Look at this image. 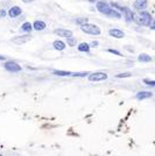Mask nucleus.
Returning a JSON list of instances; mask_svg holds the SVG:
<instances>
[{
    "instance_id": "obj_5",
    "label": "nucleus",
    "mask_w": 155,
    "mask_h": 156,
    "mask_svg": "<svg viewBox=\"0 0 155 156\" xmlns=\"http://www.w3.org/2000/svg\"><path fill=\"white\" fill-rule=\"evenodd\" d=\"M96 8H97V11H98V12H100L102 14H105V15L109 14V12L112 9V7H111V6L107 4V2H106V1H102V0L97 2Z\"/></svg>"
},
{
    "instance_id": "obj_19",
    "label": "nucleus",
    "mask_w": 155,
    "mask_h": 156,
    "mask_svg": "<svg viewBox=\"0 0 155 156\" xmlns=\"http://www.w3.org/2000/svg\"><path fill=\"white\" fill-rule=\"evenodd\" d=\"M52 74L56 75V76H61V77H66V76H71L72 72H69V71H63V70H54Z\"/></svg>"
},
{
    "instance_id": "obj_17",
    "label": "nucleus",
    "mask_w": 155,
    "mask_h": 156,
    "mask_svg": "<svg viewBox=\"0 0 155 156\" xmlns=\"http://www.w3.org/2000/svg\"><path fill=\"white\" fill-rule=\"evenodd\" d=\"M138 61H139V62H142V63H148V62H152L153 58H152L149 55H147V54H140V55L138 56Z\"/></svg>"
},
{
    "instance_id": "obj_30",
    "label": "nucleus",
    "mask_w": 155,
    "mask_h": 156,
    "mask_svg": "<svg viewBox=\"0 0 155 156\" xmlns=\"http://www.w3.org/2000/svg\"><path fill=\"white\" fill-rule=\"evenodd\" d=\"M6 58H5V56H0V61H5Z\"/></svg>"
},
{
    "instance_id": "obj_2",
    "label": "nucleus",
    "mask_w": 155,
    "mask_h": 156,
    "mask_svg": "<svg viewBox=\"0 0 155 156\" xmlns=\"http://www.w3.org/2000/svg\"><path fill=\"white\" fill-rule=\"evenodd\" d=\"M109 78V76L106 72H102V71H97V72H92L89 74L88 79L90 82H104Z\"/></svg>"
},
{
    "instance_id": "obj_29",
    "label": "nucleus",
    "mask_w": 155,
    "mask_h": 156,
    "mask_svg": "<svg viewBox=\"0 0 155 156\" xmlns=\"http://www.w3.org/2000/svg\"><path fill=\"white\" fill-rule=\"evenodd\" d=\"M22 1H23L25 4H29V2H33L34 0H22Z\"/></svg>"
},
{
    "instance_id": "obj_26",
    "label": "nucleus",
    "mask_w": 155,
    "mask_h": 156,
    "mask_svg": "<svg viewBox=\"0 0 155 156\" xmlns=\"http://www.w3.org/2000/svg\"><path fill=\"white\" fill-rule=\"evenodd\" d=\"M7 12L5 11V9H0V19H4V18H6L7 16Z\"/></svg>"
},
{
    "instance_id": "obj_4",
    "label": "nucleus",
    "mask_w": 155,
    "mask_h": 156,
    "mask_svg": "<svg viewBox=\"0 0 155 156\" xmlns=\"http://www.w3.org/2000/svg\"><path fill=\"white\" fill-rule=\"evenodd\" d=\"M5 70H7L8 72H20L22 70V68L20 64H18L14 61H8L4 64Z\"/></svg>"
},
{
    "instance_id": "obj_31",
    "label": "nucleus",
    "mask_w": 155,
    "mask_h": 156,
    "mask_svg": "<svg viewBox=\"0 0 155 156\" xmlns=\"http://www.w3.org/2000/svg\"><path fill=\"white\" fill-rule=\"evenodd\" d=\"M0 156H2V155H0Z\"/></svg>"
},
{
    "instance_id": "obj_1",
    "label": "nucleus",
    "mask_w": 155,
    "mask_h": 156,
    "mask_svg": "<svg viewBox=\"0 0 155 156\" xmlns=\"http://www.w3.org/2000/svg\"><path fill=\"white\" fill-rule=\"evenodd\" d=\"M82 32H84L85 34H89V35H100L102 30L100 28L97 26V25H93V23H84L81 26Z\"/></svg>"
},
{
    "instance_id": "obj_22",
    "label": "nucleus",
    "mask_w": 155,
    "mask_h": 156,
    "mask_svg": "<svg viewBox=\"0 0 155 156\" xmlns=\"http://www.w3.org/2000/svg\"><path fill=\"white\" fill-rule=\"evenodd\" d=\"M71 76L72 77H88L89 72H72Z\"/></svg>"
},
{
    "instance_id": "obj_21",
    "label": "nucleus",
    "mask_w": 155,
    "mask_h": 156,
    "mask_svg": "<svg viewBox=\"0 0 155 156\" xmlns=\"http://www.w3.org/2000/svg\"><path fill=\"white\" fill-rule=\"evenodd\" d=\"M66 43L70 45V47H74V45H76L77 41H76V38H74V37H69V38H66Z\"/></svg>"
},
{
    "instance_id": "obj_23",
    "label": "nucleus",
    "mask_w": 155,
    "mask_h": 156,
    "mask_svg": "<svg viewBox=\"0 0 155 156\" xmlns=\"http://www.w3.org/2000/svg\"><path fill=\"white\" fill-rule=\"evenodd\" d=\"M132 74L131 72H124V74H118L116 76V78H127V77H131Z\"/></svg>"
},
{
    "instance_id": "obj_7",
    "label": "nucleus",
    "mask_w": 155,
    "mask_h": 156,
    "mask_svg": "<svg viewBox=\"0 0 155 156\" xmlns=\"http://www.w3.org/2000/svg\"><path fill=\"white\" fill-rule=\"evenodd\" d=\"M54 33L56 35H59V37H66V38H69V37H72V32L71 30L64 29V28H59V29H55Z\"/></svg>"
},
{
    "instance_id": "obj_12",
    "label": "nucleus",
    "mask_w": 155,
    "mask_h": 156,
    "mask_svg": "<svg viewBox=\"0 0 155 156\" xmlns=\"http://www.w3.org/2000/svg\"><path fill=\"white\" fill-rule=\"evenodd\" d=\"M30 40L29 35H23V36H15L12 38V42L14 43H18V45H22V43H26L27 41Z\"/></svg>"
},
{
    "instance_id": "obj_20",
    "label": "nucleus",
    "mask_w": 155,
    "mask_h": 156,
    "mask_svg": "<svg viewBox=\"0 0 155 156\" xmlns=\"http://www.w3.org/2000/svg\"><path fill=\"white\" fill-rule=\"evenodd\" d=\"M88 21H89L88 18H77V19L75 20V23L82 26V25H84V23H88Z\"/></svg>"
},
{
    "instance_id": "obj_10",
    "label": "nucleus",
    "mask_w": 155,
    "mask_h": 156,
    "mask_svg": "<svg viewBox=\"0 0 155 156\" xmlns=\"http://www.w3.org/2000/svg\"><path fill=\"white\" fill-rule=\"evenodd\" d=\"M109 34L112 37H114V38H123V37H125V33L123 30L118 29V28H112V29H110L109 30Z\"/></svg>"
},
{
    "instance_id": "obj_13",
    "label": "nucleus",
    "mask_w": 155,
    "mask_h": 156,
    "mask_svg": "<svg viewBox=\"0 0 155 156\" xmlns=\"http://www.w3.org/2000/svg\"><path fill=\"white\" fill-rule=\"evenodd\" d=\"M45 27H47V25L42 20H36L35 22L33 23V29L36 30V32H41V30L45 29Z\"/></svg>"
},
{
    "instance_id": "obj_6",
    "label": "nucleus",
    "mask_w": 155,
    "mask_h": 156,
    "mask_svg": "<svg viewBox=\"0 0 155 156\" xmlns=\"http://www.w3.org/2000/svg\"><path fill=\"white\" fill-rule=\"evenodd\" d=\"M7 14L9 18L15 19V18H18V16H20V15L22 14V9L21 7H19V6H13V7H11L8 9Z\"/></svg>"
},
{
    "instance_id": "obj_24",
    "label": "nucleus",
    "mask_w": 155,
    "mask_h": 156,
    "mask_svg": "<svg viewBox=\"0 0 155 156\" xmlns=\"http://www.w3.org/2000/svg\"><path fill=\"white\" fill-rule=\"evenodd\" d=\"M106 51L111 52V54H114V55H117V56H123V54L118 50H116V49H106Z\"/></svg>"
},
{
    "instance_id": "obj_18",
    "label": "nucleus",
    "mask_w": 155,
    "mask_h": 156,
    "mask_svg": "<svg viewBox=\"0 0 155 156\" xmlns=\"http://www.w3.org/2000/svg\"><path fill=\"white\" fill-rule=\"evenodd\" d=\"M106 16H109L111 19H120L121 18V13L118 12L117 9H114V8H112L110 12H109V14L106 15Z\"/></svg>"
},
{
    "instance_id": "obj_3",
    "label": "nucleus",
    "mask_w": 155,
    "mask_h": 156,
    "mask_svg": "<svg viewBox=\"0 0 155 156\" xmlns=\"http://www.w3.org/2000/svg\"><path fill=\"white\" fill-rule=\"evenodd\" d=\"M152 20H153V18H152V15L149 14L148 12H146V11H140V13H139V19H138V22L140 23V25L149 27Z\"/></svg>"
},
{
    "instance_id": "obj_14",
    "label": "nucleus",
    "mask_w": 155,
    "mask_h": 156,
    "mask_svg": "<svg viewBox=\"0 0 155 156\" xmlns=\"http://www.w3.org/2000/svg\"><path fill=\"white\" fill-rule=\"evenodd\" d=\"M20 30H21L22 33H25V34H29L30 32L33 30V25L30 22H23L21 25V27H20Z\"/></svg>"
},
{
    "instance_id": "obj_11",
    "label": "nucleus",
    "mask_w": 155,
    "mask_h": 156,
    "mask_svg": "<svg viewBox=\"0 0 155 156\" xmlns=\"http://www.w3.org/2000/svg\"><path fill=\"white\" fill-rule=\"evenodd\" d=\"M150 97H153V93L150 91H140L135 95V98L138 100H145V99H148Z\"/></svg>"
},
{
    "instance_id": "obj_9",
    "label": "nucleus",
    "mask_w": 155,
    "mask_h": 156,
    "mask_svg": "<svg viewBox=\"0 0 155 156\" xmlns=\"http://www.w3.org/2000/svg\"><path fill=\"white\" fill-rule=\"evenodd\" d=\"M119 9L124 12L127 22H132V21H134V13H133L131 9H128V8H126V7H120Z\"/></svg>"
},
{
    "instance_id": "obj_28",
    "label": "nucleus",
    "mask_w": 155,
    "mask_h": 156,
    "mask_svg": "<svg viewBox=\"0 0 155 156\" xmlns=\"http://www.w3.org/2000/svg\"><path fill=\"white\" fill-rule=\"evenodd\" d=\"M98 45H99V42H98V41H92V42H91V45H90V47H97Z\"/></svg>"
},
{
    "instance_id": "obj_16",
    "label": "nucleus",
    "mask_w": 155,
    "mask_h": 156,
    "mask_svg": "<svg viewBox=\"0 0 155 156\" xmlns=\"http://www.w3.org/2000/svg\"><path fill=\"white\" fill-rule=\"evenodd\" d=\"M90 48H91L90 45L86 43V42H82V43H79L78 47H77L78 51H81V52H89L90 51Z\"/></svg>"
},
{
    "instance_id": "obj_25",
    "label": "nucleus",
    "mask_w": 155,
    "mask_h": 156,
    "mask_svg": "<svg viewBox=\"0 0 155 156\" xmlns=\"http://www.w3.org/2000/svg\"><path fill=\"white\" fill-rule=\"evenodd\" d=\"M143 83L148 85V86H155V81H150V79H143Z\"/></svg>"
},
{
    "instance_id": "obj_8",
    "label": "nucleus",
    "mask_w": 155,
    "mask_h": 156,
    "mask_svg": "<svg viewBox=\"0 0 155 156\" xmlns=\"http://www.w3.org/2000/svg\"><path fill=\"white\" fill-rule=\"evenodd\" d=\"M147 5H148L147 0H135V2H134L133 6H134L135 9H138L140 12V11H145L147 8Z\"/></svg>"
},
{
    "instance_id": "obj_27",
    "label": "nucleus",
    "mask_w": 155,
    "mask_h": 156,
    "mask_svg": "<svg viewBox=\"0 0 155 156\" xmlns=\"http://www.w3.org/2000/svg\"><path fill=\"white\" fill-rule=\"evenodd\" d=\"M149 28H150V29H154L155 30V20H154V19L152 20V22H150V25H149Z\"/></svg>"
},
{
    "instance_id": "obj_15",
    "label": "nucleus",
    "mask_w": 155,
    "mask_h": 156,
    "mask_svg": "<svg viewBox=\"0 0 155 156\" xmlns=\"http://www.w3.org/2000/svg\"><path fill=\"white\" fill-rule=\"evenodd\" d=\"M52 47H54L56 50H59V51H63V50L66 49V45L63 42V41H61V40H56V41H54Z\"/></svg>"
}]
</instances>
